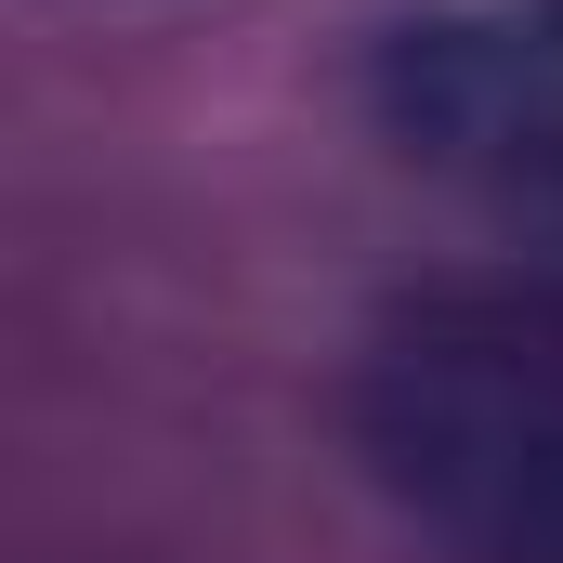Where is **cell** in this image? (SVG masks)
Returning <instances> with one entry per match:
<instances>
[{
    "mask_svg": "<svg viewBox=\"0 0 563 563\" xmlns=\"http://www.w3.org/2000/svg\"><path fill=\"white\" fill-rule=\"evenodd\" d=\"M354 432L432 538L485 563H563V301H407L354 367Z\"/></svg>",
    "mask_w": 563,
    "mask_h": 563,
    "instance_id": "obj_1",
    "label": "cell"
},
{
    "mask_svg": "<svg viewBox=\"0 0 563 563\" xmlns=\"http://www.w3.org/2000/svg\"><path fill=\"white\" fill-rule=\"evenodd\" d=\"M380 119L445 157L563 197V0H432L380 40Z\"/></svg>",
    "mask_w": 563,
    "mask_h": 563,
    "instance_id": "obj_2",
    "label": "cell"
}]
</instances>
